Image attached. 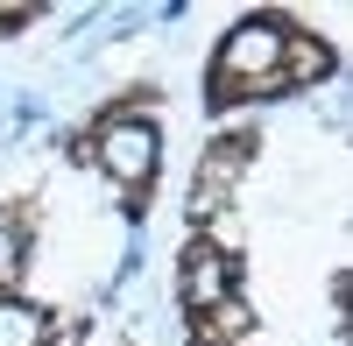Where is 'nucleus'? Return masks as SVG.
Masks as SVG:
<instances>
[{
    "label": "nucleus",
    "mask_w": 353,
    "mask_h": 346,
    "mask_svg": "<svg viewBox=\"0 0 353 346\" xmlns=\"http://www.w3.org/2000/svg\"><path fill=\"white\" fill-rule=\"evenodd\" d=\"M36 226H43L36 198H8L0 205V297H21V276L36 262Z\"/></svg>",
    "instance_id": "nucleus-6"
},
{
    "label": "nucleus",
    "mask_w": 353,
    "mask_h": 346,
    "mask_svg": "<svg viewBox=\"0 0 353 346\" xmlns=\"http://www.w3.org/2000/svg\"><path fill=\"white\" fill-rule=\"evenodd\" d=\"M176 311L191 346H248L254 304H248V254L219 226H191L176 247Z\"/></svg>",
    "instance_id": "nucleus-2"
},
{
    "label": "nucleus",
    "mask_w": 353,
    "mask_h": 346,
    "mask_svg": "<svg viewBox=\"0 0 353 346\" xmlns=\"http://www.w3.org/2000/svg\"><path fill=\"white\" fill-rule=\"evenodd\" d=\"M332 71H339V50L325 36H311L283 8H254L219 36L212 64H205V113H241L283 92H311Z\"/></svg>",
    "instance_id": "nucleus-1"
},
{
    "label": "nucleus",
    "mask_w": 353,
    "mask_h": 346,
    "mask_svg": "<svg viewBox=\"0 0 353 346\" xmlns=\"http://www.w3.org/2000/svg\"><path fill=\"white\" fill-rule=\"evenodd\" d=\"M28 21H43V8H0V36H21Z\"/></svg>",
    "instance_id": "nucleus-7"
},
{
    "label": "nucleus",
    "mask_w": 353,
    "mask_h": 346,
    "mask_svg": "<svg viewBox=\"0 0 353 346\" xmlns=\"http://www.w3.org/2000/svg\"><path fill=\"white\" fill-rule=\"evenodd\" d=\"M261 156V128H226L205 141V156H198V177H191V198H184V212L191 226H219V212L241 198V177H248V163Z\"/></svg>",
    "instance_id": "nucleus-4"
},
{
    "label": "nucleus",
    "mask_w": 353,
    "mask_h": 346,
    "mask_svg": "<svg viewBox=\"0 0 353 346\" xmlns=\"http://www.w3.org/2000/svg\"><path fill=\"white\" fill-rule=\"evenodd\" d=\"M0 346H85V318H57L36 297H0Z\"/></svg>",
    "instance_id": "nucleus-5"
},
{
    "label": "nucleus",
    "mask_w": 353,
    "mask_h": 346,
    "mask_svg": "<svg viewBox=\"0 0 353 346\" xmlns=\"http://www.w3.org/2000/svg\"><path fill=\"white\" fill-rule=\"evenodd\" d=\"M156 85H134V92H121V99H106L92 121H85L64 149H71V163H85V170H99V177L121 191V205H128V219H141L149 212V198H156V177H163V128H156Z\"/></svg>",
    "instance_id": "nucleus-3"
}]
</instances>
